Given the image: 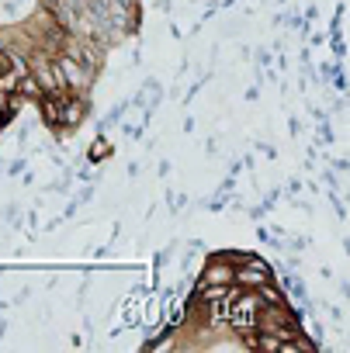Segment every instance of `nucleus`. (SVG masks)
Wrapping results in <instances>:
<instances>
[{"label":"nucleus","mask_w":350,"mask_h":353,"mask_svg":"<svg viewBox=\"0 0 350 353\" xmlns=\"http://www.w3.org/2000/svg\"><path fill=\"white\" fill-rule=\"evenodd\" d=\"M52 70H56V80H59V87H66V90H77V94H90V87H94V70H87L84 63H77L73 56H66V52H56L52 56Z\"/></svg>","instance_id":"nucleus-1"},{"label":"nucleus","mask_w":350,"mask_h":353,"mask_svg":"<svg viewBox=\"0 0 350 353\" xmlns=\"http://www.w3.org/2000/svg\"><path fill=\"white\" fill-rule=\"evenodd\" d=\"M260 308H264V301H260V291H250V288H243V294L233 301V308H229V319H226V325L236 332V336H243V332H253L257 329V315H260Z\"/></svg>","instance_id":"nucleus-2"},{"label":"nucleus","mask_w":350,"mask_h":353,"mask_svg":"<svg viewBox=\"0 0 350 353\" xmlns=\"http://www.w3.org/2000/svg\"><path fill=\"white\" fill-rule=\"evenodd\" d=\"M267 281H274V267H271L267 260H260V256L246 253V260H240V263H236L233 284H240V288H250V291H257V288H264Z\"/></svg>","instance_id":"nucleus-3"},{"label":"nucleus","mask_w":350,"mask_h":353,"mask_svg":"<svg viewBox=\"0 0 350 353\" xmlns=\"http://www.w3.org/2000/svg\"><path fill=\"white\" fill-rule=\"evenodd\" d=\"M87 114H90V101H87V94L70 90L66 101H63V128H66V135H73V132L87 121Z\"/></svg>","instance_id":"nucleus-4"},{"label":"nucleus","mask_w":350,"mask_h":353,"mask_svg":"<svg viewBox=\"0 0 350 353\" xmlns=\"http://www.w3.org/2000/svg\"><path fill=\"white\" fill-rule=\"evenodd\" d=\"M90 166H97V163H104V159H111V142H108V132H97L94 135V142L87 145V156H84Z\"/></svg>","instance_id":"nucleus-5"},{"label":"nucleus","mask_w":350,"mask_h":353,"mask_svg":"<svg viewBox=\"0 0 350 353\" xmlns=\"http://www.w3.org/2000/svg\"><path fill=\"white\" fill-rule=\"evenodd\" d=\"M281 288H284V291H288V294H291V298L302 305V308L309 305V288H305V281H302L295 270H284V277H281Z\"/></svg>","instance_id":"nucleus-6"},{"label":"nucleus","mask_w":350,"mask_h":353,"mask_svg":"<svg viewBox=\"0 0 350 353\" xmlns=\"http://www.w3.org/2000/svg\"><path fill=\"white\" fill-rule=\"evenodd\" d=\"M260 291V301L264 305H288V291L281 288V284H274V281H267L264 288H257Z\"/></svg>","instance_id":"nucleus-7"},{"label":"nucleus","mask_w":350,"mask_h":353,"mask_svg":"<svg viewBox=\"0 0 350 353\" xmlns=\"http://www.w3.org/2000/svg\"><path fill=\"white\" fill-rule=\"evenodd\" d=\"M128 108H132V101H118V104H115V108H111V111H108V114L101 118V125H97V128H101V132L115 128V125H118V121H121V118L128 114Z\"/></svg>","instance_id":"nucleus-8"},{"label":"nucleus","mask_w":350,"mask_h":353,"mask_svg":"<svg viewBox=\"0 0 350 353\" xmlns=\"http://www.w3.org/2000/svg\"><path fill=\"white\" fill-rule=\"evenodd\" d=\"M166 208L177 215L181 208H188V194H184V191H166Z\"/></svg>","instance_id":"nucleus-9"},{"label":"nucleus","mask_w":350,"mask_h":353,"mask_svg":"<svg viewBox=\"0 0 350 353\" xmlns=\"http://www.w3.org/2000/svg\"><path fill=\"white\" fill-rule=\"evenodd\" d=\"M267 215H271V208H267L264 201H260V205H250V208H246V219H250L253 225H257V222H264Z\"/></svg>","instance_id":"nucleus-10"},{"label":"nucleus","mask_w":350,"mask_h":353,"mask_svg":"<svg viewBox=\"0 0 350 353\" xmlns=\"http://www.w3.org/2000/svg\"><path fill=\"white\" fill-rule=\"evenodd\" d=\"M25 166H28V159H11V166L4 170V173H8V181H11V176H21Z\"/></svg>","instance_id":"nucleus-11"},{"label":"nucleus","mask_w":350,"mask_h":353,"mask_svg":"<svg viewBox=\"0 0 350 353\" xmlns=\"http://www.w3.org/2000/svg\"><path fill=\"white\" fill-rule=\"evenodd\" d=\"M121 132H125V139H128V142H139V139H142V125H125Z\"/></svg>","instance_id":"nucleus-12"},{"label":"nucleus","mask_w":350,"mask_h":353,"mask_svg":"<svg viewBox=\"0 0 350 353\" xmlns=\"http://www.w3.org/2000/svg\"><path fill=\"white\" fill-rule=\"evenodd\" d=\"M302 188H305V184H302V176H291V181H288V198H298Z\"/></svg>","instance_id":"nucleus-13"},{"label":"nucleus","mask_w":350,"mask_h":353,"mask_svg":"<svg viewBox=\"0 0 350 353\" xmlns=\"http://www.w3.org/2000/svg\"><path fill=\"white\" fill-rule=\"evenodd\" d=\"M257 152H260V156H267V159H278V149H274L271 142H257Z\"/></svg>","instance_id":"nucleus-14"},{"label":"nucleus","mask_w":350,"mask_h":353,"mask_svg":"<svg viewBox=\"0 0 350 353\" xmlns=\"http://www.w3.org/2000/svg\"><path fill=\"white\" fill-rule=\"evenodd\" d=\"M260 66L271 70V49H260V52H257V70H260Z\"/></svg>","instance_id":"nucleus-15"},{"label":"nucleus","mask_w":350,"mask_h":353,"mask_svg":"<svg viewBox=\"0 0 350 353\" xmlns=\"http://www.w3.org/2000/svg\"><path fill=\"white\" fill-rule=\"evenodd\" d=\"M288 128H291V135H298L302 132V121L298 118H288Z\"/></svg>","instance_id":"nucleus-16"},{"label":"nucleus","mask_w":350,"mask_h":353,"mask_svg":"<svg viewBox=\"0 0 350 353\" xmlns=\"http://www.w3.org/2000/svg\"><path fill=\"white\" fill-rule=\"evenodd\" d=\"M340 294H343V301H350V281H340Z\"/></svg>","instance_id":"nucleus-17"},{"label":"nucleus","mask_w":350,"mask_h":353,"mask_svg":"<svg viewBox=\"0 0 350 353\" xmlns=\"http://www.w3.org/2000/svg\"><path fill=\"white\" fill-rule=\"evenodd\" d=\"M236 4H240V0H222L219 8H222V11H229V8H236Z\"/></svg>","instance_id":"nucleus-18"},{"label":"nucleus","mask_w":350,"mask_h":353,"mask_svg":"<svg viewBox=\"0 0 350 353\" xmlns=\"http://www.w3.org/2000/svg\"><path fill=\"white\" fill-rule=\"evenodd\" d=\"M8 336V319H0V339Z\"/></svg>","instance_id":"nucleus-19"},{"label":"nucleus","mask_w":350,"mask_h":353,"mask_svg":"<svg viewBox=\"0 0 350 353\" xmlns=\"http://www.w3.org/2000/svg\"><path fill=\"white\" fill-rule=\"evenodd\" d=\"M278 4H281V8H284V4H288V0H278Z\"/></svg>","instance_id":"nucleus-20"}]
</instances>
